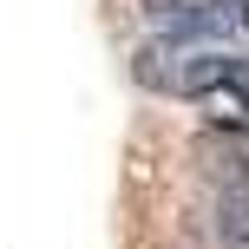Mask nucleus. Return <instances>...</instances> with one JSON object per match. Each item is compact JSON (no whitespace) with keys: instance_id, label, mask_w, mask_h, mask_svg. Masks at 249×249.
Returning <instances> with one entry per match:
<instances>
[{"instance_id":"1","label":"nucleus","mask_w":249,"mask_h":249,"mask_svg":"<svg viewBox=\"0 0 249 249\" xmlns=\"http://www.w3.org/2000/svg\"><path fill=\"white\" fill-rule=\"evenodd\" d=\"M210 236H216V249H249V190H236V184L216 190V203H210Z\"/></svg>"}]
</instances>
